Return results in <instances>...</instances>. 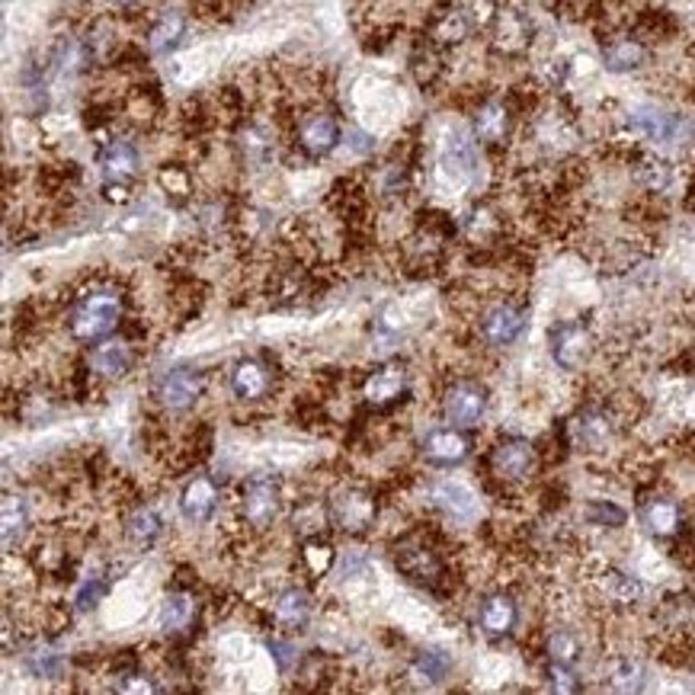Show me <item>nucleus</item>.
<instances>
[{
	"instance_id": "obj_1",
	"label": "nucleus",
	"mask_w": 695,
	"mask_h": 695,
	"mask_svg": "<svg viewBox=\"0 0 695 695\" xmlns=\"http://www.w3.org/2000/svg\"><path fill=\"white\" fill-rule=\"evenodd\" d=\"M125 295L113 286L87 288L68 315V333L75 343L96 346L123 328Z\"/></svg>"
},
{
	"instance_id": "obj_2",
	"label": "nucleus",
	"mask_w": 695,
	"mask_h": 695,
	"mask_svg": "<svg viewBox=\"0 0 695 695\" xmlns=\"http://www.w3.org/2000/svg\"><path fill=\"white\" fill-rule=\"evenodd\" d=\"M391 558H395V568L408 580L420 583V586H430V590H440L449 577L446 558L440 555L436 542L426 538V535H405L395 545Z\"/></svg>"
},
{
	"instance_id": "obj_3",
	"label": "nucleus",
	"mask_w": 695,
	"mask_h": 695,
	"mask_svg": "<svg viewBox=\"0 0 695 695\" xmlns=\"http://www.w3.org/2000/svg\"><path fill=\"white\" fill-rule=\"evenodd\" d=\"M280 510H283V488L273 475L260 471V475L247 478L241 497H238V516L247 532L273 529Z\"/></svg>"
},
{
	"instance_id": "obj_4",
	"label": "nucleus",
	"mask_w": 695,
	"mask_h": 695,
	"mask_svg": "<svg viewBox=\"0 0 695 695\" xmlns=\"http://www.w3.org/2000/svg\"><path fill=\"white\" fill-rule=\"evenodd\" d=\"M488 468L497 485H523L538 468V449L523 436H506L488 455Z\"/></svg>"
},
{
	"instance_id": "obj_5",
	"label": "nucleus",
	"mask_w": 695,
	"mask_h": 695,
	"mask_svg": "<svg viewBox=\"0 0 695 695\" xmlns=\"http://www.w3.org/2000/svg\"><path fill=\"white\" fill-rule=\"evenodd\" d=\"M205 391V372L203 366L183 363V366L167 368L164 375L155 381V401L170 413H183L190 410Z\"/></svg>"
},
{
	"instance_id": "obj_6",
	"label": "nucleus",
	"mask_w": 695,
	"mask_h": 695,
	"mask_svg": "<svg viewBox=\"0 0 695 695\" xmlns=\"http://www.w3.org/2000/svg\"><path fill=\"white\" fill-rule=\"evenodd\" d=\"M488 405H491V395L475 378L452 381L449 388H446V395H443V413H446V420H449L452 426H465V430H471V426H478L485 420Z\"/></svg>"
},
{
	"instance_id": "obj_7",
	"label": "nucleus",
	"mask_w": 695,
	"mask_h": 695,
	"mask_svg": "<svg viewBox=\"0 0 695 695\" xmlns=\"http://www.w3.org/2000/svg\"><path fill=\"white\" fill-rule=\"evenodd\" d=\"M526 324H529L526 305L497 301V305H491V308L478 318V333H481V340H485L488 346H493V350H506V346H513V343L526 333Z\"/></svg>"
},
{
	"instance_id": "obj_8",
	"label": "nucleus",
	"mask_w": 695,
	"mask_h": 695,
	"mask_svg": "<svg viewBox=\"0 0 695 695\" xmlns=\"http://www.w3.org/2000/svg\"><path fill=\"white\" fill-rule=\"evenodd\" d=\"M340 141H343V128L337 123V116H330L324 110L308 113L301 116V123H295V148L311 161L333 155Z\"/></svg>"
},
{
	"instance_id": "obj_9",
	"label": "nucleus",
	"mask_w": 695,
	"mask_h": 695,
	"mask_svg": "<svg viewBox=\"0 0 695 695\" xmlns=\"http://www.w3.org/2000/svg\"><path fill=\"white\" fill-rule=\"evenodd\" d=\"M475 452V440L468 436L465 426H440V430H430L420 443V455L426 465L433 468H455V465H465Z\"/></svg>"
},
{
	"instance_id": "obj_10",
	"label": "nucleus",
	"mask_w": 695,
	"mask_h": 695,
	"mask_svg": "<svg viewBox=\"0 0 695 695\" xmlns=\"http://www.w3.org/2000/svg\"><path fill=\"white\" fill-rule=\"evenodd\" d=\"M548 350L561 372H577L593 353V333L580 321H558L548 330Z\"/></svg>"
},
{
	"instance_id": "obj_11",
	"label": "nucleus",
	"mask_w": 695,
	"mask_h": 695,
	"mask_svg": "<svg viewBox=\"0 0 695 695\" xmlns=\"http://www.w3.org/2000/svg\"><path fill=\"white\" fill-rule=\"evenodd\" d=\"M363 398H366L368 410H375V413H388L398 405H405L410 398V378L405 366L391 363V366L375 368L363 381Z\"/></svg>"
},
{
	"instance_id": "obj_12",
	"label": "nucleus",
	"mask_w": 695,
	"mask_h": 695,
	"mask_svg": "<svg viewBox=\"0 0 695 695\" xmlns=\"http://www.w3.org/2000/svg\"><path fill=\"white\" fill-rule=\"evenodd\" d=\"M328 510L330 523L337 529L366 532L378 516V500H375V493L363 491V488H346L330 500Z\"/></svg>"
},
{
	"instance_id": "obj_13",
	"label": "nucleus",
	"mask_w": 695,
	"mask_h": 695,
	"mask_svg": "<svg viewBox=\"0 0 695 695\" xmlns=\"http://www.w3.org/2000/svg\"><path fill=\"white\" fill-rule=\"evenodd\" d=\"M638 520H641V526H645L648 535H654L660 542H670V538H676L683 532V506L673 497L657 493V497H648L641 503Z\"/></svg>"
},
{
	"instance_id": "obj_14",
	"label": "nucleus",
	"mask_w": 695,
	"mask_h": 695,
	"mask_svg": "<svg viewBox=\"0 0 695 695\" xmlns=\"http://www.w3.org/2000/svg\"><path fill=\"white\" fill-rule=\"evenodd\" d=\"M218 503H221V491H218V481L208 478V475H196L183 493H180V513L186 523L193 526H205L215 513H218Z\"/></svg>"
},
{
	"instance_id": "obj_15",
	"label": "nucleus",
	"mask_w": 695,
	"mask_h": 695,
	"mask_svg": "<svg viewBox=\"0 0 695 695\" xmlns=\"http://www.w3.org/2000/svg\"><path fill=\"white\" fill-rule=\"evenodd\" d=\"M200 600L190 586H173L161 603V631L167 638H183L196 625Z\"/></svg>"
},
{
	"instance_id": "obj_16",
	"label": "nucleus",
	"mask_w": 695,
	"mask_h": 695,
	"mask_svg": "<svg viewBox=\"0 0 695 695\" xmlns=\"http://www.w3.org/2000/svg\"><path fill=\"white\" fill-rule=\"evenodd\" d=\"M87 366L96 378H123L135 366V346L128 340H103L96 346H90L87 353Z\"/></svg>"
},
{
	"instance_id": "obj_17",
	"label": "nucleus",
	"mask_w": 695,
	"mask_h": 695,
	"mask_svg": "<svg viewBox=\"0 0 695 695\" xmlns=\"http://www.w3.org/2000/svg\"><path fill=\"white\" fill-rule=\"evenodd\" d=\"M478 625L488 638H510L520 625V603L510 593H488L478 609Z\"/></svg>"
},
{
	"instance_id": "obj_18",
	"label": "nucleus",
	"mask_w": 695,
	"mask_h": 695,
	"mask_svg": "<svg viewBox=\"0 0 695 695\" xmlns=\"http://www.w3.org/2000/svg\"><path fill=\"white\" fill-rule=\"evenodd\" d=\"M491 39L493 45L503 52V55H520L532 45V23L526 20V13L513 10V7H503L497 10L491 23Z\"/></svg>"
},
{
	"instance_id": "obj_19",
	"label": "nucleus",
	"mask_w": 695,
	"mask_h": 695,
	"mask_svg": "<svg viewBox=\"0 0 695 695\" xmlns=\"http://www.w3.org/2000/svg\"><path fill=\"white\" fill-rule=\"evenodd\" d=\"M100 170L106 176V183H132L138 176V167H141V158H138V148L125 138H110L103 148H100Z\"/></svg>"
},
{
	"instance_id": "obj_20",
	"label": "nucleus",
	"mask_w": 695,
	"mask_h": 695,
	"mask_svg": "<svg viewBox=\"0 0 695 695\" xmlns=\"http://www.w3.org/2000/svg\"><path fill=\"white\" fill-rule=\"evenodd\" d=\"M273 622L288 631V635H295V631H305L308 628V622H311V596H308V590H301V586H286V590H280L276 593V600H273Z\"/></svg>"
},
{
	"instance_id": "obj_21",
	"label": "nucleus",
	"mask_w": 695,
	"mask_h": 695,
	"mask_svg": "<svg viewBox=\"0 0 695 695\" xmlns=\"http://www.w3.org/2000/svg\"><path fill=\"white\" fill-rule=\"evenodd\" d=\"M270 388H273V375H270L266 363H260L253 356L235 363V368H231V391H235L238 401H247V405L260 401V398L270 395Z\"/></svg>"
},
{
	"instance_id": "obj_22",
	"label": "nucleus",
	"mask_w": 695,
	"mask_h": 695,
	"mask_svg": "<svg viewBox=\"0 0 695 695\" xmlns=\"http://www.w3.org/2000/svg\"><path fill=\"white\" fill-rule=\"evenodd\" d=\"M471 125H475V138L481 145H503L510 138V128H513V110L503 100H485L475 110Z\"/></svg>"
},
{
	"instance_id": "obj_23",
	"label": "nucleus",
	"mask_w": 695,
	"mask_h": 695,
	"mask_svg": "<svg viewBox=\"0 0 695 695\" xmlns=\"http://www.w3.org/2000/svg\"><path fill=\"white\" fill-rule=\"evenodd\" d=\"M603 65L613 75H635L648 65V45L635 36H622L603 45Z\"/></svg>"
},
{
	"instance_id": "obj_24",
	"label": "nucleus",
	"mask_w": 695,
	"mask_h": 695,
	"mask_svg": "<svg viewBox=\"0 0 695 695\" xmlns=\"http://www.w3.org/2000/svg\"><path fill=\"white\" fill-rule=\"evenodd\" d=\"M471 30H475V20L468 16V10H462V7H446V10H440V13L433 16V23H430V39L436 42V45H443V48H449V45H462V42L468 39Z\"/></svg>"
},
{
	"instance_id": "obj_25",
	"label": "nucleus",
	"mask_w": 695,
	"mask_h": 695,
	"mask_svg": "<svg viewBox=\"0 0 695 695\" xmlns=\"http://www.w3.org/2000/svg\"><path fill=\"white\" fill-rule=\"evenodd\" d=\"M573 433H577V443H580V446H586V449H603L615 433L613 417L600 408L580 410V417H577V423H573Z\"/></svg>"
},
{
	"instance_id": "obj_26",
	"label": "nucleus",
	"mask_w": 695,
	"mask_h": 695,
	"mask_svg": "<svg viewBox=\"0 0 695 695\" xmlns=\"http://www.w3.org/2000/svg\"><path fill=\"white\" fill-rule=\"evenodd\" d=\"M186 39V20L180 13H161L151 26H148V52L151 55H170L180 48V42Z\"/></svg>"
},
{
	"instance_id": "obj_27",
	"label": "nucleus",
	"mask_w": 695,
	"mask_h": 695,
	"mask_svg": "<svg viewBox=\"0 0 695 695\" xmlns=\"http://www.w3.org/2000/svg\"><path fill=\"white\" fill-rule=\"evenodd\" d=\"M430 503L446 513L452 520H471L475 516V493L462 485H452V481H443V485H433L430 488Z\"/></svg>"
},
{
	"instance_id": "obj_28",
	"label": "nucleus",
	"mask_w": 695,
	"mask_h": 695,
	"mask_svg": "<svg viewBox=\"0 0 695 695\" xmlns=\"http://www.w3.org/2000/svg\"><path fill=\"white\" fill-rule=\"evenodd\" d=\"M164 532V520L158 516L155 506H135L125 520V538L135 548H151Z\"/></svg>"
},
{
	"instance_id": "obj_29",
	"label": "nucleus",
	"mask_w": 695,
	"mask_h": 695,
	"mask_svg": "<svg viewBox=\"0 0 695 695\" xmlns=\"http://www.w3.org/2000/svg\"><path fill=\"white\" fill-rule=\"evenodd\" d=\"M600 590L606 600H613L615 606H635L645 596V583L618 568H606L600 573Z\"/></svg>"
},
{
	"instance_id": "obj_30",
	"label": "nucleus",
	"mask_w": 695,
	"mask_h": 695,
	"mask_svg": "<svg viewBox=\"0 0 695 695\" xmlns=\"http://www.w3.org/2000/svg\"><path fill=\"white\" fill-rule=\"evenodd\" d=\"M298 561H301V571L308 573L311 580H321V577H328V573L333 571L337 551H333V545L324 542L321 535H308V538L301 542Z\"/></svg>"
},
{
	"instance_id": "obj_31",
	"label": "nucleus",
	"mask_w": 695,
	"mask_h": 695,
	"mask_svg": "<svg viewBox=\"0 0 695 695\" xmlns=\"http://www.w3.org/2000/svg\"><path fill=\"white\" fill-rule=\"evenodd\" d=\"M26 529H30V506H26V500L7 493L3 497V548L13 551V545L23 542Z\"/></svg>"
},
{
	"instance_id": "obj_32",
	"label": "nucleus",
	"mask_w": 695,
	"mask_h": 695,
	"mask_svg": "<svg viewBox=\"0 0 695 695\" xmlns=\"http://www.w3.org/2000/svg\"><path fill=\"white\" fill-rule=\"evenodd\" d=\"M410 670H413V676H417L420 683L436 686V683H443L452 673V657L446 654V651H440V648H423V651L413 654Z\"/></svg>"
},
{
	"instance_id": "obj_33",
	"label": "nucleus",
	"mask_w": 695,
	"mask_h": 695,
	"mask_svg": "<svg viewBox=\"0 0 695 695\" xmlns=\"http://www.w3.org/2000/svg\"><path fill=\"white\" fill-rule=\"evenodd\" d=\"M158 183H161V190H164L170 200H176V203H186V200H193V170L186 164H164L158 170Z\"/></svg>"
},
{
	"instance_id": "obj_34",
	"label": "nucleus",
	"mask_w": 695,
	"mask_h": 695,
	"mask_svg": "<svg viewBox=\"0 0 695 695\" xmlns=\"http://www.w3.org/2000/svg\"><path fill=\"white\" fill-rule=\"evenodd\" d=\"M583 520L596 529H622L628 523V510L615 500H590L583 506Z\"/></svg>"
},
{
	"instance_id": "obj_35",
	"label": "nucleus",
	"mask_w": 695,
	"mask_h": 695,
	"mask_svg": "<svg viewBox=\"0 0 695 695\" xmlns=\"http://www.w3.org/2000/svg\"><path fill=\"white\" fill-rule=\"evenodd\" d=\"M583 654V648H580V638L568 631V628H558V631H551L548 638H545V657L551 660V663H568V666H577V660Z\"/></svg>"
},
{
	"instance_id": "obj_36",
	"label": "nucleus",
	"mask_w": 695,
	"mask_h": 695,
	"mask_svg": "<svg viewBox=\"0 0 695 695\" xmlns=\"http://www.w3.org/2000/svg\"><path fill=\"white\" fill-rule=\"evenodd\" d=\"M645 666L638 663V660H631V657H618L613 663V670H609V683H613V690H622V693H635V690H641L645 683Z\"/></svg>"
},
{
	"instance_id": "obj_37",
	"label": "nucleus",
	"mask_w": 695,
	"mask_h": 695,
	"mask_svg": "<svg viewBox=\"0 0 695 695\" xmlns=\"http://www.w3.org/2000/svg\"><path fill=\"white\" fill-rule=\"evenodd\" d=\"M106 593H110V580H106L103 573H90V577H83V583L78 586V593H75V609H78V613L93 609V606H96Z\"/></svg>"
},
{
	"instance_id": "obj_38",
	"label": "nucleus",
	"mask_w": 695,
	"mask_h": 695,
	"mask_svg": "<svg viewBox=\"0 0 695 695\" xmlns=\"http://www.w3.org/2000/svg\"><path fill=\"white\" fill-rule=\"evenodd\" d=\"M545 680H548V686H551L555 693H577V690H580V676H577V670L568 666V663H551V660H548Z\"/></svg>"
},
{
	"instance_id": "obj_39",
	"label": "nucleus",
	"mask_w": 695,
	"mask_h": 695,
	"mask_svg": "<svg viewBox=\"0 0 695 695\" xmlns=\"http://www.w3.org/2000/svg\"><path fill=\"white\" fill-rule=\"evenodd\" d=\"M26 663H30L33 676H39V680H58L61 676V660L52 651H33L26 657Z\"/></svg>"
},
{
	"instance_id": "obj_40",
	"label": "nucleus",
	"mask_w": 695,
	"mask_h": 695,
	"mask_svg": "<svg viewBox=\"0 0 695 695\" xmlns=\"http://www.w3.org/2000/svg\"><path fill=\"white\" fill-rule=\"evenodd\" d=\"M638 176H641V183L648 186V190H666V183H670V176H673V170L670 164H663V161H645L641 170H638Z\"/></svg>"
},
{
	"instance_id": "obj_41",
	"label": "nucleus",
	"mask_w": 695,
	"mask_h": 695,
	"mask_svg": "<svg viewBox=\"0 0 695 695\" xmlns=\"http://www.w3.org/2000/svg\"><path fill=\"white\" fill-rule=\"evenodd\" d=\"M270 654L276 657V663H280V670H283V673H286L292 663H298L295 648H292L288 641H280V638H273V641H270Z\"/></svg>"
},
{
	"instance_id": "obj_42",
	"label": "nucleus",
	"mask_w": 695,
	"mask_h": 695,
	"mask_svg": "<svg viewBox=\"0 0 695 695\" xmlns=\"http://www.w3.org/2000/svg\"><path fill=\"white\" fill-rule=\"evenodd\" d=\"M106 3H113V7H119V10H128V7L138 3V0H106Z\"/></svg>"
}]
</instances>
